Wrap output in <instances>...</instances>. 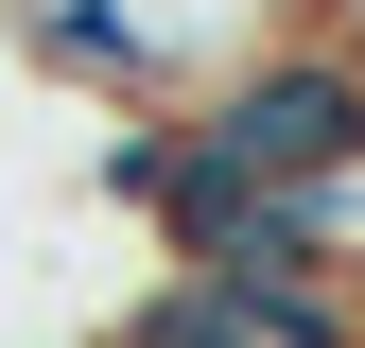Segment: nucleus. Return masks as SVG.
<instances>
[{
    "mask_svg": "<svg viewBox=\"0 0 365 348\" xmlns=\"http://www.w3.org/2000/svg\"><path fill=\"white\" fill-rule=\"evenodd\" d=\"M18 18V53L87 87V105H122V122H174V105H209L226 70H261V53H296L313 18H348V0H0Z\"/></svg>",
    "mask_w": 365,
    "mask_h": 348,
    "instance_id": "nucleus-1",
    "label": "nucleus"
}]
</instances>
